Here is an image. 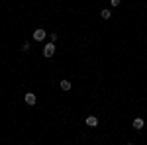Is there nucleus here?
Wrapping results in <instances>:
<instances>
[{
	"label": "nucleus",
	"mask_w": 147,
	"mask_h": 145,
	"mask_svg": "<svg viewBox=\"0 0 147 145\" xmlns=\"http://www.w3.org/2000/svg\"><path fill=\"white\" fill-rule=\"evenodd\" d=\"M53 53H55V43H53V41H49V43L43 47V55L49 59V57H53Z\"/></svg>",
	"instance_id": "f257e3e1"
},
{
	"label": "nucleus",
	"mask_w": 147,
	"mask_h": 145,
	"mask_svg": "<svg viewBox=\"0 0 147 145\" xmlns=\"http://www.w3.org/2000/svg\"><path fill=\"white\" fill-rule=\"evenodd\" d=\"M127 145H131V143H127Z\"/></svg>",
	"instance_id": "1a4fd4ad"
},
{
	"label": "nucleus",
	"mask_w": 147,
	"mask_h": 145,
	"mask_svg": "<svg viewBox=\"0 0 147 145\" xmlns=\"http://www.w3.org/2000/svg\"><path fill=\"white\" fill-rule=\"evenodd\" d=\"M84 122H86V125L94 127V125H98V118H96V116H88V118H86Z\"/></svg>",
	"instance_id": "20e7f679"
},
{
	"label": "nucleus",
	"mask_w": 147,
	"mask_h": 145,
	"mask_svg": "<svg viewBox=\"0 0 147 145\" xmlns=\"http://www.w3.org/2000/svg\"><path fill=\"white\" fill-rule=\"evenodd\" d=\"M100 16H102V20H110L112 12H110V10H102V12H100Z\"/></svg>",
	"instance_id": "0eeeda50"
},
{
	"label": "nucleus",
	"mask_w": 147,
	"mask_h": 145,
	"mask_svg": "<svg viewBox=\"0 0 147 145\" xmlns=\"http://www.w3.org/2000/svg\"><path fill=\"white\" fill-rule=\"evenodd\" d=\"M35 100H37V98H35L34 92H28V94H26V104H28V106H34Z\"/></svg>",
	"instance_id": "7ed1b4c3"
},
{
	"label": "nucleus",
	"mask_w": 147,
	"mask_h": 145,
	"mask_svg": "<svg viewBox=\"0 0 147 145\" xmlns=\"http://www.w3.org/2000/svg\"><path fill=\"white\" fill-rule=\"evenodd\" d=\"M61 90L69 92V90H71V82H69V80H61Z\"/></svg>",
	"instance_id": "39448f33"
},
{
	"label": "nucleus",
	"mask_w": 147,
	"mask_h": 145,
	"mask_svg": "<svg viewBox=\"0 0 147 145\" xmlns=\"http://www.w3.org/2000/svg\"><path fill=\"white\" fill-rule=\"evenodd\" d=\"M134 127H136V129H141V127H143V120H141V118H136V120H134Z\"/></svg>",
	"instance_id": "423d86ee"
},
{
	"label": "nucleus",
	"mask_w": 147,
	"mask_h": 145,
	"mask_svg": "<svg viewBox=\"0 0 147 145\" xmlns=\"http://www.w3.org/2000/svg\"><path fill=\"white\" fill-rule=\"evenodd\" d=\"M112 2V6H120V0H110Z\"/></svg>",
	"instance_id": "6e6552de"
},
{
	"label": "nucleus",
	"mask_w": 147,
	"mask_h": 145,
	"mask_svg": "<svg viewBox=\"0 0 147 145\" xmlns=\"http://www.w3.org/2000/svg\"><path fill=\"white\" fill-rule=\"evenodd\" d=\"M34 39L35 41H43V39H45V32H43V30H35L34 32Z\"/></svg>",
	"instance_id": "f03ea898"
}]
</instances>
